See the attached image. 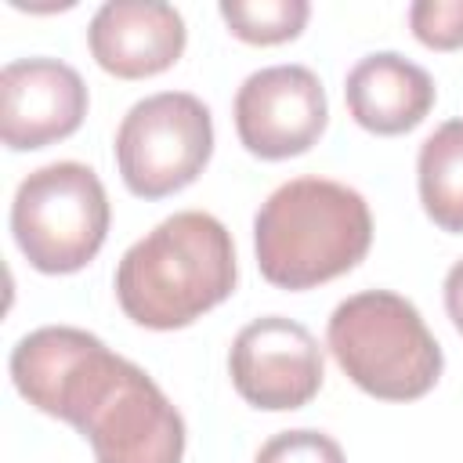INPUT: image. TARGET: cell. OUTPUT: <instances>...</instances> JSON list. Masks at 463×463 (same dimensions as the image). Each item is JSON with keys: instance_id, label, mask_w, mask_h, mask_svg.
<instances>
[{"instance_id": "1", "label": "cell", "mask_w": 463, "mask_h": 463, "mask_svg": "<svg viewBox=\"0 0 463 463\" xmlns=\"http://www.w3.org/2000/svg\"><path fill=\"white\" fill-rule=\"evenodd\" d=\"M11 380L29 405L72 423L90 441L94 463H181L184 456V420L163 387L87 329H33L11 351Z\"/></svg>"}, {"instance_id": "2", "label": "cell", "mask_w": 463, "mask_h": 463, "mask_svg": "<svg viewBox=\"0 0 463 463\" xmlns=\"http://www.w3.org/2000/svg\"><path fill=\"white\" fill-rule=\"evenodd\" d=\"M239 279L228 228L203 210H181L137 239L116 268V300L145 329H181L232 297Z\"/></svg>"}, {"instance_id": "3", "label": "cell", "mask_w": 463, "mask_h": 463, "mask_svg": "<svg viewBox=\"0 0 463 463\" xmlns=\"http://www.w3.org/2000/svg\"><path fill=\"white\" fill-rule=\"evenodd\" d=\"M373 242L369 203L329 177L279 184L253 217L260 275L279 289H311L351 271Z\"/></svg>"}, {"instance_id": "4", "label": "cell", "mask_w": 463, "mask_h": 463, "mask_svg": "<svg viewBox=\"0 0 463 463\" xmlns=\"http://www.w3.org/2000/svg\"><path fill=\"white\" fill-rule=\"evenodd\" d=\"M326 344L347 380L383 402L423 398L445 365L416 304L391 289H365L340 300L329 315Z\"/></svg>"}, {"instance_id": "5", "label": "cell", "mask_w": 463, "mask_h": 463, "mask_svg": "<svg viewBox=\"0 0 463 463\" xmlns=\"http://www.w3.org/2000/svg\"><path fill=\"white\" fill-rule=\"evenodd\" d=\"M11 232L36 271H80L109 235V195L101 177L76 159L33 170L14 192Z\"/></svg>"}, {"instance_id": "6", "label": "cell", "mask_w": 463, "mask_h": 463, "mask_svg": "<svg viewBox=\"0 0 463 463\" xmlns=\"http://www.w3.org/2000/svg\"><path fill=\"white\" fill-rule=\"evenodd\" d=\"M210 109L188 90H159L141 98L116 130L119 177L141 199H163L188 188L210 163Z\"/></svg>"}, {"instance_id": "7", "label": "cell", "mask_w": 463, "mask_h": 463, "mask_svg": "<svg viewBox=\"0 0 463 463\" xmlns=\"http://www.w3.org/2000/svg\"><path fill=\"white\" fill-rule=\"evenodd\" d=\"M228 373L250 405L286 412L307 405L318 394L326 362L307 326L282 315H264L235 333Z\"/></svg>"}, {"instance_id": "8", "label": "cell", "mask_w": 463, "mask_h": 463, "mask_svg": "<svg viewBox=\"0 0 463 463\" xmlns=\"http://www.w3.org/2000/svg\"><path fill=\"white\" fill-rule=\"evenodd\" d=\"M329 123L322 80L307 65H268L242 80L235 94L239 141L260 159L307 152Z\"/></svg>"}, {"instance_id": "9", "label": "cell", "mask_w": 463, "mask_h": 463, "mask_svg": "<svg viewBox=\"0 0 463 463\" xmlns=\"http://www.w3.org/2000/svg\"><path fill=\"white\" fill-rule=\"evenodd\" d=\"M87 116L83 76L58 58H18L0 72V137L7 148H43L80 130Z\"/></svg>"}, {"instance_id": "10", "label": "cell", "mask_w": 463, "mask_h": 463, "mask_svg": "<svg viewBox=\"0 0 463 463\" xmlns=\"http://www.w3.org/2000/svg\"><path fill=\"white\" fill-rule=\"evenodd\" d=\"M184 18L163 0H109L87 25L94 61L119 80L170 69L184 51Z\"/></svg>"}, {"instance_id": "11", "label": "cell", "mask_w": 463, "mask_h": 463, "mask_svg": "<svg viewBox=\"0 0 463 463\" xmlns=\"http://www.w3.org/2000/svg\"><path fill=\"white\" fill-rule=\"evenodd\" d=\"M347 112L369 134H405L420 127L434 105V80L423 65L398 51L365 54L344 83Z\"/></svg>"}, {"instance_id": "12", "label": "cell", "mask_w": 463, "mask_h": 463, "mask_svg": "<svg viewBox=\"0 0 463 463\" xmlns=\"http://www.w3.org/2000/svg\"><path fill=\"white\" fill-rule=\"evenodd\" d=\"M416 184L427 217L463 235V119H445L416 156Z\"/></svg>"}, {"instance_id": "13", "label": "cell", "mask_w": 463, "mask_h": 463, "mask_svg": "<svg viewBox=\"0 0 463 463\" xmlns=\"http://www.w3.org/2000/svg\"><path fill=\"white\" fill-rule=\"evenodd\" d=\"M307 0H221V18L246 43H282L307 25Z\"/></svg>"}, {"instance_id": "14", "label": "cell", "mask_w": 463, "mask_h": 463, "mask_svg": "<svg viewBox=\"0 0 463 463\" xmlns=\"http://www.w3.org/2000/svg\"><path fill=\"white\" fill-rule=\"evenodd\" d=\"M253 463H344V449L336 445V438L300 427L268 438Z\"/></svg>"}, {"instance_id": "15", "label": "cell", "mask_w": 463, "mask_h": 463, "mask_svg": "<svg viewBox=\"0 0 463 463\" xmlns=\"http://www.w3.org/2000/svg\"><path fill=\"white\" fill-rule=\"evenodd\" d=\"M409 25L416 40L434 51L463 47V0H416L409 7Z\"/></svg>"}, {"instance_id": "16", "label": "cell", "mask_w": 463, "mask_h": 463, "mask_svg": "<svg viewBox=\"0 0 463 463\" xmlns=\"http://www.w3.org/2000/svg\"><path fill=\"white\" fill-rule=\"evenodd\" d=\"M445 311H449L452 326L463 333V260H456L445 275Z\"/></svg>"}]
</instances>
